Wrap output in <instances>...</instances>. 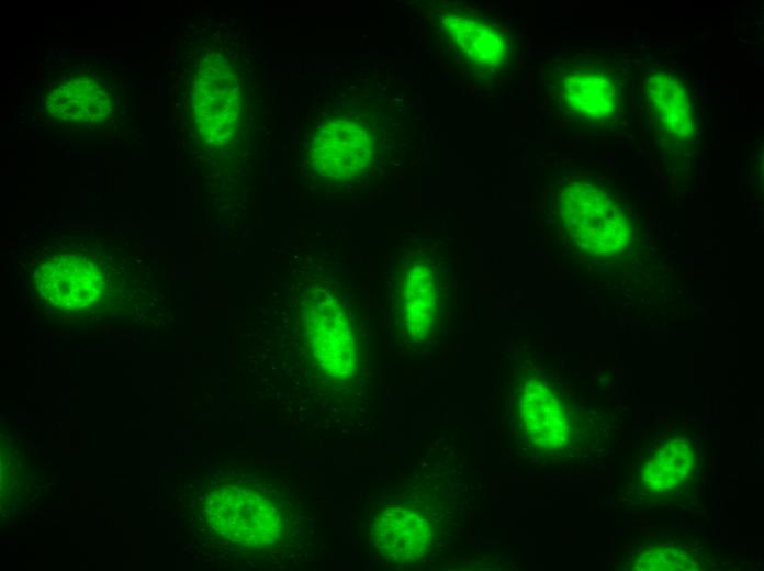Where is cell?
Segmentation results:
<instances>
[{"label":"cell","mask_w":764,"mask_h":571,"mask_svg":"<svg viewBox=\"0 0 764 571\" xmlns=\"http://www.w3.org/2000/svg\"><path fill=\"white\" fill-rule=\"evenodd\" d=\"M649 119L662 145L672 153H690L699 135L693 94L684 79L672 70L649 75L647 85Z\"/></svg>","instance_id":"cell-5"},{"label":"cell","mask_w":764,"mask_h":571,"mask_svg":"<svg viewBox=\"0 0 764 571\" xmlns=\"http://www.w3.org/2000/svg\"><path fill=\"white\" fill-rule=\"evenodd\" d=\"M310 323L308 338L316 365L334 378L348 377L355 366V343L345 313L332 306L315 313Z\"/></svg>","instance_id":"cell-9"},{"label":"cell","mask_w":764,"mask_h":571,"mask_svg":"<svg viewBox=\"0 0 764 571\" xmlns=\"http://www.w3.org/2000/svg\"><path fill=\"white\" fill-rule=\"evenodd\" d=\"M206 514L212 526L225 538L248 547H267L282 536L278 504L262 493L225 485L210 494Z\"/></svg>","instance_id":"cell-4"},{"label":"cell","mask_w":764,"mask_h":571,"mask_svg":"<svg viewBox=\"0 0 764 571\" xmlns=\"http://www.w3.org/2000/svg\"><path fill=\"white\" fill-rule=\"evenodd\" d=\"M559 215L571 240L593 256H618L634 238V223L628 209L611 192L592 181L574 179L564 184Z\"/></svg>","instance_id":"cell-3"},{"label":"cell","mask_w":764,"mask_h":571,"mask_svg":"<svg viewBox=\"0 0 764 571\" xmlns=\"http://www.w3.org/2000/svg\"><path fill=\"white\" fill-rule=\"evenodd\" d=\"M696 555L689 549L662 544L641 549L631 560V568L647 571L697 570Z\"/></svg>","instance_id":"cell-11"},{"label":"cell","mask_w":764,"mask_h":571,"mask_svg":"<svg viewBox=\"0 0 764 571\" xmlns=\"http://www.w3.org/2000/svg\"><path fill=\"white\" fill-rule=\"evenodd\" d=\"M519 418L539 449L558 451L571 441V424L559 396L541 380H527L518 392Z\"/></svg>","instance_id":"cell-6"},{"label":"cell","mask_w":764,"mask_h":571,"mask_svg":"<svg viewBox=\"0 0 764 571\" xmlns=\"http://www.w3.org/2000/svg\"><path fill=\"white\" fill-rule=\"evenodd\" d=\"M425 24L439 65L458 83L494 92L508 82L519 57V33L498 7L435 1Z\"/></svg>","instance_id":"cell-1"},{"label":"cell","mask_w":764,"mask_h":571,"mask_svg":"<svg viewBox=\"0 0 764 571\" xmlns=\"http://www.w3.org/2000/svg\"><path fill=\"white\" fill-rule=\"evenodd\" d=\"M549 108L563 123L585 131L617 127L627 100L618 58L584 52L553 56L544 70Z\"/></svg>","instance_id":"cell-2"},{"label":"cell","mask_w":764,"mask_h":571,"mask_svg":"<svg viewBox=\"0 0 764 571\" xmlns=\"http://www.w3.org/2000/svg\"><path fill=\"white\" fill-rule=\"evenodd\" d=\"M374 547L387 559L397 563H411L420 559L431 540V529L426 517L409 506L384 508L371 527Z\"/></svg>","instance_id":"cell-7"},{"label":"cell","mask_w":764,"mask_h":571,"mask_svg":"<svg viewBox=\"0 0 764 571\" xmlns=\"http://www.w3.org/2000/svg\"><path fill=\"white\" fill-rule=\"evenodd\" d=\"M696 469V448L688 441L670 439L641 462L640 486L649 500L673 502L695 478Z\"/></svg>","instance_id":"cell-8"},{"label":"cell","mask_w":764,"mask_h":571,"mask_svg":"<svg viewBox=\"0 0 764 571\" xmlns=\"http://www.w3.org/2000/svg\"><path fill=\"white\" fill-rule=\"evenodd\" d=\"M402 314L409 337L420 340L430 332L439 300L437 276L425 261L411 265L402 283Z\"/></svg>","instance_id":"cell-10"}]
</instances>
